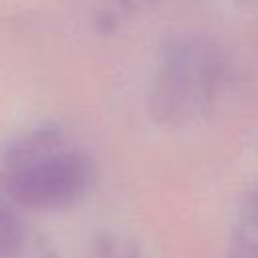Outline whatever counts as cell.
Returning <instances> with one entry per match:
<instances>
[{
    "instance_id": "obj_1",
    "label": "cell",
    "mask_w": 258,
    "mask_h": 258,
    "mask_svg": "<svg viewBox=\"0 0 258 258\" xmlns=\"http://www.w3.org/2000/svg\"><path fill=\"white\" fill-rule=\"evenodd\" d=\"M93 181V157L48 125L22 133L2 155L0 187L18 208L69 210L89 194Z\"/></svg>"
},
{
    "instance_id": "obj_2",
    "label": "cell",
    "mask_w": 258,
    "mask_h": 258,
    "mask_svg": "<svg viewBox=\"0 0 258 258\" xmlns=\"http://www.w3.org/2000/svg\"><path fill=\"white\" fill-rule=\"evenodd\" d=\"M214 58L194 42L181 40L167 48L151 91V113L161 123H181L208 99L214 83Z\"/></svg>"
},
{
    "instance_id": "obj_3",
    "label": "cell",
    "mask_w": 258,
    "mask_h": 258,
    "mask_svg": "<svg viewBox=\"0 0 258 258\" xmlns=\"http://www.w3.org/2000/svg\"><path fill=\"white\" fill-rule=\"evenodd\" d=\"M16 208L6 196L0 198V258H20L26 244V226Z\"/></svg>"
},
{
    "instance_id": "obj_4",
    "label": "cell",
    "mask_w": 258,
    "mask_h": 258,
    "mask_svg": "<svg viewBox=\"0 0 258 258\" xmlns=\"http://www.w3.org/2000/svg\"><path fill=\"white\" fill-rule=\"evenodd\" d=\"M91 252L95 258H135V250L129 246V242L121 240V236L115 234L99 238Z\"/></svg>"
},
{
    "instance_id": "obj_5",
    "label": "cell",
    "mask_w": 258,
    "mask_h": 258,
    "mask_svg": "<svg viewBox=\"0 0 258 258\" xmlns=\"http://www.w3.org/2000/svg\"><path fill=\"white\" fill-rule=\"evenodd\" d=\"M240 214H242V220L246 226L258 230V187L252 189L244 202H242V208H240Z\"/></svg>"
},
{
    "instance_id": "obj_6",
    "label": "cell",
    "mask_w": 258,
    "mask_h": 258,
    "mask_svg": "<svg viewBox=\"0 0 258 258\" xmlns=\"http://www.w3.org/2000/svg\"><path fill=\"white\" fill-rule=\"evenodd\" d=\"M230 258H242V256H230Z\"/></svg>"
}]
</instances>
